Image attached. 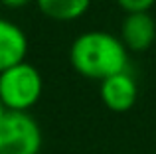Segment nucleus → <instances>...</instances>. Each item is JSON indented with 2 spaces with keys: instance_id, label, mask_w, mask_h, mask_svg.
Here are the masks:
<instances>
[{
  "instance_id": "39448f33",
  "label": "nucleus",
  "mask_w": 156,
  "mask_h": 154,
  "mask_svg": "<svg viewBox=\"0 0 156 154\" xmlns=\"http://www.w3.org/2000/svg\"><path fill=\"white\" fill-rule=\"evenodd\" d=\"M129 51H146L156 40V20L150 12H133L121 22V34Z\"/></svg>"
},
{
  "instance_id": "6e6552de",
  "label": "nucleus",
  "mask_w": 156,
  "mask_h": 154,
  "mask_svg": "<svg viewBox=\"0 0 156 154\" xmlns=\"http://www.w3.org/2000/svg\"><path fill=\"white\" fill-rule=\"evenodd\" d=\"M115 2L125 14H133V12H150L156 0H115Z\"/></svg>"
},
{
  "instance_id": "0eeeda50",
  "label": "nucleus",
  "mask_w": 156,
  "mask_h": 154,
  "mask_svg": "<svg viewBox=\"0 0 156 154\" xmlns=\"http://www.w3.org/2000/svg\"><path fill=\"white\" fill-rule=\"evenodd\" d=\"M34 4L53 22H75L91 8V0H34Z\"/></svg>"
},
{
  "instance_id": "7ed1b4c3",
  "label": "nucleus",
  "mask_w": 156,
  "mask_h": 154,
  "mask_svg": "<svg viewBox=\"0 0 156 154\" xmlns=\"http://www.w3.org/2000/svg\"><path fill=\"white\" fill-rule=\"evenodd\" d=\"M42 128L28 111H6L0 119V154H40Z\"/></svg>"
},
{
  "instance_id": "9d476101",
  "label": "nucleus",
  "mask_w": 156,
  "mask_h": 154,
  "mask_svg": "<svg viewBox=\"0 0 156 154\" xmlns=\"http://www.w3.org/2000/svg\"><path fill=\"white\" fill-rule=\"evenodd\" d=\"M4 113H6V107H4V105H2V101H0V119L4 117Z\"/></svg>"
},
{
  "instance_id": "1a4fd4ad",
  "label": "nucleus",
  "mask_w": 156,
  "mask_h": 154,
  "mask_svg": "<svg viewBox=\"0 0 156 154\" xmlns=\"http://www.w3.org/2000/svg\"><path fill=\"white\" fill-rule=\"evenodd\" d=\"M34 0H0V4L4 8H8V10H20V8H26Z\"/></svg>"
},
{
  "instance_id": "20e7f679",
  "label": "nucleus",
  "mask_w": 156,
  "mask_h": 154,
  "mask_svg": "<svg viewBox=\"0 0 156 154\" xmlns=\"http://www.w3.org/2000/svg\"><path fill=\"white\" fill-rule=\"evenodd\" d=\"M99 93L103 105L109 111L126 113L134 107V103L138 99V83L134 79V75L129 73V69H126L103 79Z\"/></svg>"
},
{
  "instance_id": "423d86ee",
  "label": "nucleus",
  "mask_w": 156,
  "mask_h": 154,
  "mask_svg": "<svg viewBox=\"0 0 156 154\" xmlns=\"http://www.w3.org/2000/svg\"><path fill=\"white\" fill-rule=\"evenodd\" d=\"M30 42L22 26L0 16V73L16 63L26 61Z\"/></svg>"
},
{
  "instance_id": "f03ea898",
  "label": "nucleus",
  "mask_w": 156,
  "mask_h": 154,
  "mask_svg": "<svg viewBox=\"0 0 156 154\" xmlns=\"http://www.w3.org/2000/svg\"><path fill=\"white\" fill-rule=\"evenodd\" d=\"M44 93V77L36 65L22 61L0 73V101L6 111H28L38 105Z\"/></svg>"
},
{
  "instance_id": "f257e3e1",
  "label": "nucleus",
  "mask_w": 156,
  "mask_h": 154,
  "mask_svg": "<svg viewBox=\"0 0 156 154\" xmlns=\"http://www.w3.org/2000/svg\"><path fill=\"white\" fill-rule=\"evenodd\" d=\"M129 47L107 30H87L69 46V63L81 77L103 81L129 69Z\"/></svg>"
}]
</instances>
